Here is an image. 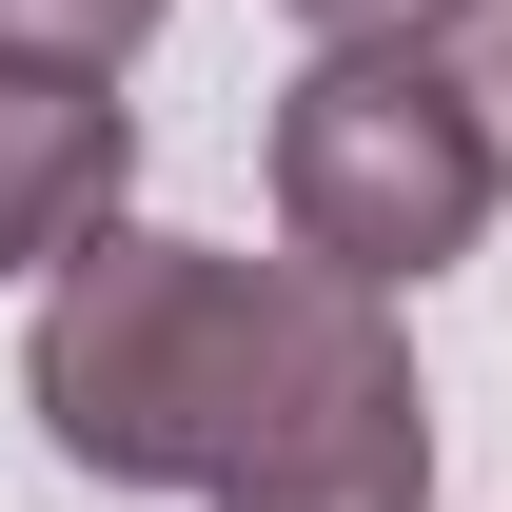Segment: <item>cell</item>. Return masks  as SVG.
<instances>
[{
    "label": "cell",
    "mask_w": 512,
    "mask_h": 512,
    "mask_svg": "<svg viewBox=\"0 0 512 512\" xmlns=\"http://www.w3.org/2000/svg\"><path fill=\"white\" fill-rule=\"evenodd\" d=\"M119 178H138L119 79H99V60H20V40H0V276H60V256L119 217Z\"/></svg>",
    "instance_id": "cell-4"
},
{
    "label": "cell",
    "mask_w": 512,
    "mask_h": 512,
    "mask_svg": "<svg viewBox=\"0 0 512 512\" xmlns=\"http://www.w3.org/2000/svg\"><path fill=\"white\" fill-rule=\"evenodd\" d=\"M316 316H335V276L296 237H276V256H217V237L99 217V237L40 276L20 394H40V434H60L99 493H217V473L256 453V414L296 394Z\"/></svg>",
    "instance_id": "cell-1"
},
{
    "label": "cell",
    "mask_w": 512,
    "mask_h": 512,
    "mask_svg": "<svg viewBox=\"0 0 512 512\" xmlns=\"http://www.w3.org/2000/svg\"><path fill=\"white\" fill-rule=\"evenodd\" d=\"M0 40H20V60H99V79H119L138 40H158V0H0Z\"/></svg>",
    "instance_id": "cell-5"
},
{
    "label": "cell",
    "mask_w": 512,
    "mask_h": 512,
    "mask_svg": "<svg viewBox=\"0 0 512 512\" xmlns=\"http://www.w3.org/2000/svg\"><path fill=\"white\" fill-rule=\"evenodd\" d=\"M296 20H316V40H434L453 0H296Z\"/></svg>",
    "instance_id": "cell-7"
},
{
    "label": "cell",
    "mask_w": 512,
    "mask_h": 512,
    "mask_svg": "<svg viewBox=\"0 0 512 512\" xmlns=\"http://www.w3.org/2000/svg\"><path fill=\"white\" fill-rule=\"evenodd\" d=\"M493 197H512V158L434 40H316V79L276 99V237L316 276L414 296V276H453L493 237Z\"/></svg>",
    "instance_id": "cell-2"
},
{
    "label": "cell",
    "mask_w": 512,
    "mask_h": 512,
    "mask_svg": "<svg viewBox=\"0 0 512 512\" xmlns=\"http://www.w3.org/2000/svg\"><path fill=\"white\" fill-rule=\"evenodd\" d=\"M434 60L473 79V119H493V158H512V0H453V20H434Z\"/></svg>",
    "instance_id": "cell-6"
},
{
    "label": "cell",
    "mask_w": 512,
    "mask_h": 512,
    "mask_svg": "<svg viewBox=\"0 0 512 512\" xmlns=\"http://www.w3.org/2000/svg\"><path fill=\"white\" fill-rule=\"evenodd\" d=\"M197 512H434V394H414V335H394L375 276H335L296 394L256 414V453Z\"/></svg>",
    "instance_id": "cell-3"
}]
</instances>
